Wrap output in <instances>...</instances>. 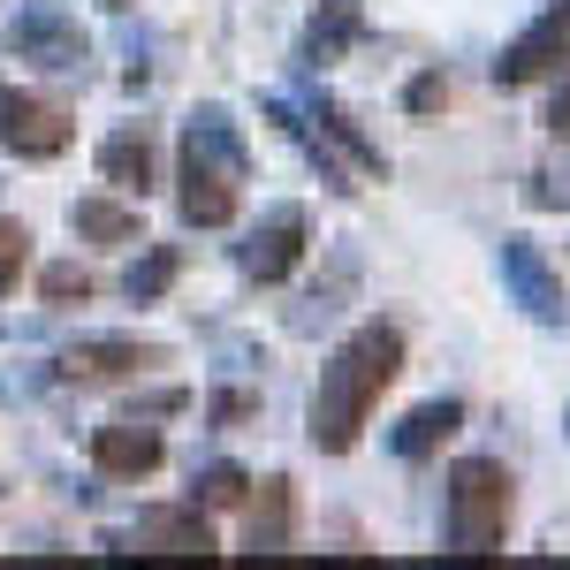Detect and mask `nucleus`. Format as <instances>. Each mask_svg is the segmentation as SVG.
Masks as SVG:
<instances>
[{
	"label": "nucleus",
	"mask_w": 570,
	"mask_h": 570,
	"mask_svg": "<svg viewBox=\"0 0 570 570\" xmlns=\"http://www.w3.org/2000/svg\"><path fill=\"white\" fill-rule=\"evenodd\" d=\"M395 373H403V327H395V320H365V327H351V335L335 343V357L320 365V389H312V411H305L312 449H320V456L357 449L373 403L395 389Z\"/></svg>",
	"instance_id": "f257e3e1"
},
{
	"label": "nucleus",
	"mask_w": 570,
	"mask_h": 570,
	"mask_svg": "<svg viewBox=\"0 0 570 570\" xmlns=\"http://www.w3.org/2000/svg\"><path fill=\"white\" fill-rule=\"evenodd\" d=\"M252 176L244 130L228 122V107H198L183 130V176H176V206L190 228H228L236 220V190Z\"/></svg>",
	"instance_id": "f03ea898"
},
{
	"label": "nucleus",
	"mask_w": 570,
	"mask_h": 570,
	"mask_svg": "<svg viewBox=\"0 0 570 570\" xmlns=\"http://www.w3.org/2000/svg\"><path fill=\"white\" fill-rule=\"evenodd\" d=\"M510 540V472L502 456H456L449 464V556L480 563Z\"/></svg>",
	"instance_id": "7ed1b4c3"
},
{
	"label": "nucleus",
	"mask_w": 570,
	"mask_h": 570,
	"mask_svg": "<svg viewBox=\"0 0 570 570\" xmlns=\"http://www.w3.org/2000/svg\"><path fill=\"white\" fill-rule=\"evenodd\" d=\"M8 53L31 61V69H46V77H85V69H91V39L77 31V16L53 8V0H23V8H16V23H8Z\"/></svg>",
	"instance_id": "20e7f679"
},
{
	"label": "nucleus",
	"mask_w": 570,
	"mask_h": 570,
	"mask_svg": "<svg viewBox=\"0 0 570 570\" xmlns=\"http://www.w3.org/2000/svg\"><path fill=\"white\" fill-rule=\"evenodd\" d=\"M563 61H570V0H548L525 31L502 46L494 85H502V91H525V85H540V77H556Z\"/></svg>",
	"instance_id": "39448f33"
},
{
	"label": "nucleus",
	"mask_w": 570,
	"mask_h": 570,
	"mask_svg": "<svg viewBox=\"0 0 570 570\" xmlns=\"http://www.w3.org/2000/svg\"><path fill=\"white\" fill-rule=\"evenodd\" d=\"M69 107H53L39 91L23 85H0V153H16V160H53V153H69Z\"/></svg>",
	"instance_id": "423d86ee"
},
{
	"label": "nucleus",
	"mask_w": 570,
	"mask_h": 570,
	"mask_svg": "<svg viewBox=\"0 0 570 570\" xmlns=\"http://www.w3.org/2000/svg\"><path fill=\"white\" fill-rule=\"evenodd\" d=\"M122 556H176V563H206L214 556V532L198 518V502L183 510H145L130 532H122Z\"/></svg>",
	"instance_id": "0eeeda50"
},
{
	"label": "nucleus",
	"mask_w": 570,
	"mask_h": 570,
	"mask_svg": "<svg viewBox=\"0 0 570 570\" xmlns=\"http://www.w3.org/2000/svg\"><path fill=\"white\" fill-rule=\"evenodd\" d=\"M99 183L145 206V198L160 190V145H153V130H137V122H122V130L107 137V145H99Z\"/></svg>",
	"instance_id": "6e6552de"
},
{
	"label": "nucleus",
	"mask_w": 570,
	"mask_h": 570,
	"mask_svg": "<svg viewBox=\"0 0 570 570\" xmlns=\"http://www.w3.org/2000/svg\"><path fill=\"white\" fill-rule=\"evenodd\" d=\"M160 456H168V441H160V426H145V419L91 426V464L107 480H145V472H160Z\"/></svg>",
	"instance_id": "1a4fd4ad"
},
{
	"label": "nucleus",
	"mask_w": 570,
	"mask_h": 570,
	"mask_svg": "<svg viewBox=\"0 0 570 570\" xmlns=\"http://www.w3.org/2000/svg\"><path fill=\"white\" fill-rule=\"evenodd\" d=\"M236 259H244L252 282H282L289 266L305 259V206H274V214L244 236V252H236Z\"/></svg>",
	"instance_id": "9d476101"
},
{
	"label": "nucleus",
	"mask_w": 570,
	"mask_h": 570,
	"mask_svg": "<svg viewBox=\"0 0 570 570\" xmlns=\"http://www.w3.org/2000/svg\"><path fill=\"white\" fill-rule=\"evenodd\" d=\"M153 365H168V351L160 343H130V335H91V343H77L61 357L69 381H130V373H153Z\"/></svg>",
	"instance_id": "9b49d317"
},
{
	"label": "nucleus",
	"mask_w": 570,
	"mask_h": 570,
	"mask_svg": "<svg viewBox=\"0 0 570 570\" xmlns=\"http://www.w3.org/2000/svg\"><path fill=\"white\" fill-rule=\"evenodd\" d=\"M502 282L518 289V305H525L532 320H563V289H556V274L540 266V252H532L525 236L502 244Z\"/></svg>",
	"instance_id": "f8f14e48"
},
{
	"label": "nucleus",
	"mask_w": 570,
	"mask_h": 570,
	"mask_svg": "<svg viewBox=\"0 0 570 570\" xmlns=\"http://www.w3.org/2000/svg\"><path fill=\"white\" fill-rule=\"evenodd\" d=\"M456 426H464V403H456V395H434V403H419V411L389 434V449L403 456V464H419V456H434Z\"/></svg>",
	"instance_id": "ddd939ff"
},
{
	"label": "nucleus",
	"mask_w": 570,
	"mask_h": 570,
	"mask_svg": "<svg viewBox=\"0 0 570 570\" xmlns=\"http://www.w3.org/2000/svg\"><path fill=\"white\" fill-rule=\"evenodd\" d=\"M289 525H297V494H289L282 472H274V480H259V502H252V532H244V548H252V556H289Z\"/></svg>",
	"instance_id": "4468645a"
},
{
	"label": "nucleus",
	"mask_w": 570,
	"mask_h": 570,
	"mask_svg": "<svg viewBox=\"0 0 570 570\" xmlns=\"http://www.w3.org/2000/svg\"><path fill=\"white\" fill-rule=\"evenodd\" d=\"M357 23H365V0H320V16H312V31H305V69H335L351 53Z\"/></svg>",
	"instance_id": "2eb2a0df"
},
{
	"label": "nucleus",
	"mask_w": 570,
	"mask_h": 570,
	"mask_svg": "<svg viewBox=\"0 0 570 570\" xmlns=\"http://www.w3.org/2000/svg\"><path fill=\"white\" fill-rule=\"evenodd\" d=\"M69 228L91 236V244H145V220H137V198H77L69 206Z\"/></svg>",
	"instance_id": "dca6fc26"
},
{
	"label": "nucleus",
	"mask_w": 570,
	"mask_h": 570,
	"mask_svg": "<svg viewBox=\"0 0 570 570\" xmlns=\"http://www.w3.org/2000/svg\"><path fill=\"white\" fill-rule=\"evenodd\" d=\"M176 266H183L176 244H153V252L130 266V282H122V289H130V305H160V297H168V282H176Z\"/></svg>",
	"instance_id": "f3484780"
},
{
	"label": "nucleus",
	"mask_w": 570,
	"mask_h": 570,
	"mask_svg": "<svg viewBox=\"0 0 570 570\" xmlns=\"http://www.w3.org/2000/svg\"><path fill=\"white\" fill-rule=\"evenodd\" d=\"M23 266H31V228L16 214H0V297L23 282Z\"/></svg>",
	"instance_id": "a211bd4d"
},
{
	"label": "nucleus",
	"mask_w": 570,
	"mask_h": 570,
	"mask_svg": "<svg viewBox=\"0 0 570 570\" xmlns=\"http://www.w3.org/2000/svg\"><path fill=\"white\" fill-rule=\"evenodd\" d=\"M244 472H236V464H206V472H198V494H190V502H206V510H236V502H244Z\"/></svg>",
	"instance_id": "6ab92c4d"
},
{
	"label": "nucleus",
	"mask_w": 570,
	"mask_h": 570,
	"mask_svg": "<svg viewBox=\"0 0 570 570\" xmlns=\"http://www.w3.org/2000/svg\"><path fill=\"white\" fill-rule=\"evenodd\" d=\"M39 297H46V305H85V297H91V274H85V266H46V274H39Z\"/></svg>",
	"instance_id": "aec40b11"
},
{
	"label": "nucleus",
	"mask_w": 570,
	"mask_h": 570,
	"mask_svg": "<svg viewBox=\"0 0 570 570\" xmlns=\"http://www.w3.org/2000/svg\"><path fill=\"white\" fill-rule=\"evenodd\" d=\"M252 411H259V395H252V389H220L214 395V426H236V419H252Z\"/></svg>",
	"instance_id": "412c9836"
},
{
	"label": "nucleus",
	"mask_w": 570,
	"mask_h": 570,
	"mask_svg": "<svg viewBox=\"0 0 570 570\" xmlns=\"http://www.w3.org/2000/svg\"><path fill=\"white\" fill-rule=\"evenodd\" d=\"M441 99H449V77H419V85L403 91V107H411V115H434Z\"/></svg>",
	"instance_id": "4be33fe9"
},
{
	"label": "nucleus",
	"mask_w": 570,
	"mask_h": 570,
	"mask_svg": "<svg viewBox=\"0 0 570 570\" xmlns=\"http://www.w3.org/2000/svg\"><path fill=\"white\" fill-rule=\"evenodd\" d=\"M548 130H556V137H570V85L556 91V107H548Z\"/></svg>",
	"instance_id": "5701e85b"
},
{
	"label": "nucleus",
	"mask_w": 570,
	"mask_h": 570,
	"mask_svg": "<svg viewBox=\"0 0 570 570\" xmlns=\"http://www.w3.org/2000/svg\"><path fill=\"white\" fill-rule=\"evenodd\" d=\"M99 8H115V16H122V8H137V0H99Z\"/></svg>",
	"instance_id": "b1692460"
},
{
	"label": "nucleus",
	"mask_w": 570,
	"mask_h": 570,
	"mask_svg": "<svg viewBox=\"0 0 570 570\" xmlns=\"http://www.w3.org/2000/svg\"><path fill=\"white\" fill-rule=\"evenodd\" d=\"M563 434H570V411H563Z\"/></svg>",
	"instance_id": "393cba45"
}]
</instances>
